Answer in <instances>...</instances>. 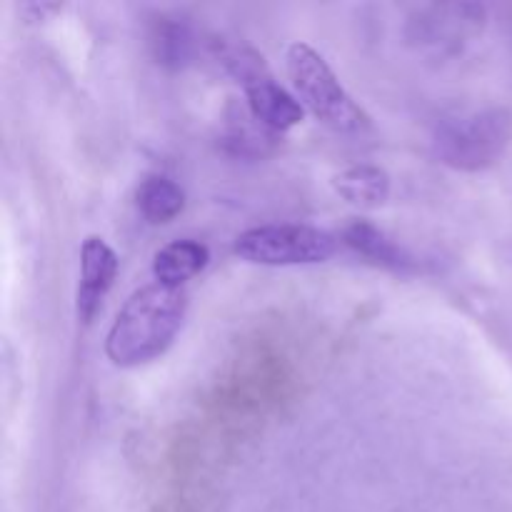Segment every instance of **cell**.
Returning a JSON list of instances; mask_svg holds the SVG:
<instances>
[{
	"label": "cell",
	"instance_id": "ba28073f",
	"mask_svg": "<svg viewBox=\"0 0 512 512\" xmlns=\"http://www.w3.org/2000/svg\"><path fill=\"white\" fill-rule=\"evenodd\" d=\"M340 238L353 253H358L360 258L378 265V268L395 270V273H418V270H423V263H418L415 255H410L403 245L395 243L378 225L368 223V220H353Z\"/></svg>",
	"mask_w": 512,
	"mask_h": 512
},
{
	"label": "cell",
	"instance_id": "8992f818",
	"mask_svg": "<svg viewBox=\"0 0 512 512\" xmlns=\"http://www.w3.org/2000/svg\"><path fill=\"white\" fill-rule=\"evenodd\" d=\"M488 23V10L480 3L425 5L410 15L405 38L418 50L438 55H453L478 38Z\"/></svg>",
	"mask_w": 512,
	"mask_h": 512
},
{
	"label": "cell",
	"instance_id": "52a82bcc",
	"mask_svg": "<svg viewBox=\"0 0 512 512\" xmlns=\"http://www.w3.org/2000/svg\"><path fill=\"white\" fill-rule=\"evenodd\" d=\"M118 275V255L98 235L85 238L80 248V285H78V318L85 325L93 323L103 305L105 295L110 293Z\"/></svg>",
	"mask_w": 512,
	"mask_h": 512
},
{
	"label": "cell",
	"instance_id": "6da1fadb",
	"mask_svg": "<svg viewBox=\"0 0 512 512\" xmlns=\"http://www.w3.org/2000/svg\"><path fill=\"white\" fill-rule=\"evenodd\" d=\"M188 313V293L163 283L135 290L115 315L105 355L118 368H138L160 358L178 338Z\"/></svg>",
	"mask_w": 512,
	"mask_h": 512
},
{
	"label": "cell",
	"instance_id": "5b68a950",
	"mask_svg": "<svg viewBox=\"0 0 512 512\" xmlns=\"http://www.w3.org/2000/svg\"><path fill=\"white\" fill-rule=\"evenodd\" d=\"M338 250V238L328 230L300 223L258 225L240 233L233 243V253L253 265H315L330 260Z\"/></svg>",
	"mask_w": 512,
	"mask_h": 512
},
{
	"label": "cell",
	"instance_id": "9c48e42d",
	"mask_svg": "<svg viewBox=\"0 0 512 512\" xmlns=\"http://www.w3.org/2000/svg\"><path fill=\"white\" fill-rule=\"evenodd\" d=\"M208 260V248L198 243V240H173V243L163 245L155 253V283L170 285V288H183L188 280H193L208 265Z\"/></svg>",
	"mask_w": 512,
	"mask_h": 512
},
{
	"label": "cell",
	"instance_id": "4fadbf2b",
	"mask_svg": "<svg viewBox=\"0 0 512 512\" xmlns=\"http://www.w3.org/2000/svg\"><path fill=\"white\" fill-rule=\"evenodd\" d=\"M238 120L240 123H235V120L230 123L228 135H225V143H228V148L233 150V153L265 155L270 148H273V143L278 135H273L270 130H265L263 125H260L250 113H248V118H243V115H240Z\"/></svg>",
	"mask_w": 512,
	"mask_h": 512
},
{
	"label": "cell",
	"instance_id": "8fae6325",
	"mask_svg": "<svg viewBox=\"0 0 512 512\" xmlns=\"http://www.w3.org/2000/svg\"><path fill=\"white\" fill-rule=\"evenodd\" d=\"M150 48L155 60L168 70H180L190 63L195 50L193 30L180 18H158L150 30Z\"/></svg>",
	"mask_w": 512,
	"mask_h": 512
},
{
	"label": "cell",
	"instance_id": "277c9868",
	"mask_svg": "<svg viewBox=\"0 0 512 512\" xmlns=\"http://www.w3.org/2000/svg\"><path fill=\"white\" fill-rule=\"evenodd\" d=\"M223 63L230 75L243 85L248 113L265 130H270L273 135H283L303 123L305 108L295 98V93H288L275 80L258 50L248 48V45H233L223 53Z\"/></svg>",
	"mask_w": 512,
	"mask_h": 512
},
{
	"label": "cell",
	"instance_id": "3957f363",
	"mask_svg": "<svg viewBox=\"0 0 512 512\" xmlns=\"http://www.w3.org/2000/svg\"><path fill=\"white\" fill-rule=\"evenodd\" d=\"M285 68L295 98L325 128L343 135L365 133L370 118L343 88L328 60L308 43H293L285 50Z\"/></svg>",
	"mask_w": 512,
	"mask_h": 512
},
{
	"label": "cell",
	"instance_id": "30bf717a",
	"mask_svg": "<svg viewBox=\"0 0 512 512\" xmlns=\"http://www.w3.org/2000/svg\"><path fill=\"white\" fill-rule=\"evenodd\" d=\"M333 188L355 208H380L390 195V175L378 165H353L335 175Z\"/></svg>",
	"mask_w": 512,
	"mask_h": 512
},
{
	"label": "cell",
	"instance_id": "7a4b0ae2",
	"mask_svg": "<svg viewBox=\"0 0 512 512\" xmlns=\"http://www.w3.org/2000/svg\"><path fill=\"white\" fill-rule=\"evenodd\" d=\"M512 143V110L488 105L478 110H453L435 123L433 153L460 173L488 170L508 153Z\"/></svg>",
	"mask_w": 512,
	"mask_h": 512
},
{
	"label": "cell",
	"instance_id": "7c38bea8",
	"mask_svg": "<svg viewBox=\"0 0 512 512\" xmlns=\"http://www.w3.org/2000/svg\"><path fill=\"white\" fill-rule=\"evenodd\" d=\"M135 200H138V210L143 213V218L155 225L170 223L185 208L183 188L165 175H148L140 183Z\"/></svg>",
	"mask_w": 512,
	"mask_h": 512
},
{
	"label": "cell",
	"instance_id": "5bb4252c",
	"mask_svg": "<svg viewBox=\"0 0 512 512\" xmlns=\"http://www.w3.org/2000/svg\"><path fill=\"white\" fill-rule=\"evenodd\" d=\"M60 10H63V5H58V3H25V5H20V13L28 15L30 23H38V20L43 23V20H48L53 13H60Z\"/></svg>",
	"mask_w": 512,
	"mask_h": 512
}]
</instances>
